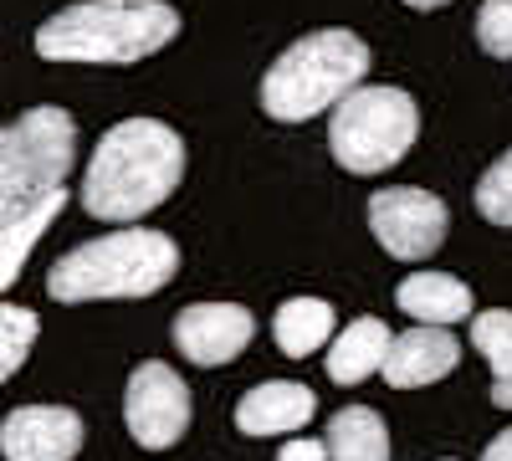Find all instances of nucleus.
I'll return each instance as SVG.
<instances>
[{
    "label": "nucleus",
    "mask_w": 512,
    "mask_h": 461,
    "mask_svg": "<svg viewBox=\"0 0 512 461\" xmlns=\"http://www.w3.org/2000/svg\"><path fill=\"white\" fill-rule=\"evenodd\" d=\"M180 180H185L180 134L159 118H123L98 139L88 159L82 205L98 221H139L175 195Z\"/></svg>",
    "instance_id": "obj_1"
},
{
    "label": "nucleus",
    "mask_w": 512,
    "mask_h": 461,
    "mask_svg": "<svg viewBox=\"0 0 512 461\" xmlns=\"http://www.w3.org/2000/svg\"><path fill=\"white\" fill-rule=\"evenodd\" d=\"M180 36V11L169 0H77L36 26V57L123 67L164 52Z\"/></svg>",
    "instance_id": "obj_2"
},
{
    "label": "nucleus",
    "mask_w": 512,
    "mask_h": 461,
    "mask_svg": "<svg viewBox=\"0 0 512 461\" xmlns=\"http://www.w3.org/2000/svg\"><path fill=\"white\" fill-rule=\"evenodd\" d=\"M180 272V246L164 231H108L98 241L72 246L47 272L57 303H98V298H149Z\"/></svg>",
    "instance_id": "obj_3"
},
{
    "label": "nucleus",
    "mask_w": 512,
    "mask_h": 461,
    "mask_svg": "<svg viewBox=\"0 0 512 461\" xmlns=\"http://www.w3.org/2000/svg\"><path fill=\"white\" fill-rule=\"evenodd\" d=\"M369 72V47L354 31H313L267 67L262 77V108L277 123H308L344 103Z\"/></svg>",
    "instance_id": "obj_4"
},
{
    "label": "nucleus",
    "mask_w": 512,
    "mask_h": 461,
    "mask_svg": "<svg viewBox=\"0 0 512 461\" xmlns=\"http://www.w3.org/2000/svg\"><path fill=\"white\" fill-rule=\"evenodd\" d=\"M72 149H77V123L52 103H41L21 113L11 129H0V226L21 216L26 205H36L47 190L67 185Z\"/></svg>",
    "instance_id": "obj_5"
},
{
    "label": "nucleus",
    "mask_w": 512,
    "mask_h": 461,
    "mask_svg": "<svg viewBox=\"0 0 512 461\" xmlns=\"http://www.w3.org/2000/svg\"><path fill=\"white\" fill-rule=\"evenodd\" d=\"M420 108L400 88H354L333 108L328 149L349 175H384L415 149Z\"/></svg>",
    "instance_id": "obj_6"
},
{
    "label": "nucleus",
    "mask_w": 512,
    "mask_h": 461,
    "mask_svg": "<svg viewBox=\"0 0 512 461\" xmlns=\"http://www.w3.org/2000/svg\"><path fill=\"white\" fill-rule=\"evenodd\" d=\"M446 200L420 190V185H395V190H374L369 200V231L374 241L400 262H425L431 251L446 241Z\"/></svg>",
    "instance_id": "obj_7"
},
{
    "label": "nucleus",
    "mask_w": 512,
    "mask_h": 461,
    "mask_svg": "<svg viewBox=\"0 0 512 461\" xmlns=\"http://www.w3.org/2000/svg\"><path fill=\"white\" fill-rule=\"evenodd\" d=\"M123 421H128V436H134L144 451H169L190 431V390H185V380L169 364L144 359L134 374H128Z\"/></svg>",
    "instance_id": "obj_8"
},
{
    "label": "nucleus",
    "mask_w": 512,
    "mask_h": 461,
    "mask_svg": "<svg viewBox=\"0 0 512 461\" xmlns=\"http://www.w3.org/2000/svg\"><path fill=\"white\" fill-rule=\"evenodd\" d=\"M169 333H175V344L190 364L216 369V364H231L256 339V318L241 303H195V308L175 313Z\"/></svg>",
    "instance_id": "obj_9"
},
{
    "label": "nucleus",
    "mask_w": 512,
    "mask_h": 461,
    "mask_svg": "<svg viewBox=\"0 0 512 461\" xmlns=\"http://www.w3.org/2000/svg\"><path fill=\"white\" fill-rule=\"evenodd\" d=\"M82 451V415L67 405H21L0 421L6 461H72Z\"/></svg>",
    "instance_id": "obj_10"
},
{
    "label": "nucleus",
    "mask_w": 512,
    "mask_h": 461,
    "mask_svg": "<svg viewBox=\"0 0 512 461\" xmlns=\"http://www.w3.org/2000/svg\"><path fill=\"white\" fill-rule=\"evenodd\" d=\"M461 364V344L456 333L431 328V323H415L410 333H395L390 354H384L379 374L390 380L395 390H420V385H436Z\"/></svg>",
    "instance_id": "obj_11"
},
{
    "label": "nucleus",
    "mask_w": 512,
    "mask_h": 461,
    "mask_svg": "<svg viewBox=\"0 0 512 461\" xmlns=\"http://www.w3.org/2000/svg\"><path fill=\"white\" fill-rule=\"evenodd\" d=\"M318 410V395L297 380H267L241 395L236 405V431L241 436H287V431H303Z\"/></svg>",
    "instance_id": "obj_12"
},
{
    "label": "nucleus",
    "mask_w": 512,
    "mask_h": 461,
    "mask_svg": "<svg viewBox=\"0 0 512 461\" xmlns=\"http://www.w3.org/2000/svg\"><path fill=\"white\" fill-rule=\"evenodd\" d=\"M395 303L415 323L451 328L461 318H472V287H466L461 277H446V272H415L395 287Z\"/></svg>",
    "instance_id": "obj_13"
},
{
    "label": "nucleus",
    "mask_w": 512,
    "mask_h": 461,
    "mask_svg": "<svg viewBox=\"0 0 512 461\" xmlns=\"http://www.w3.org/2000/svg\"><path fill=\"white\" fill-rule=\"evenodd\" d=\"M384 354H390V328L379 318H354L328 349V380L333 385H359L369 374H379Z\"/></svg>",
    "instance_id": "obj_14"
},
{
    "label": "nucleus",
    "mask_w": 512,
    "mask_h": 461,
    "mask_svg": "<svg viewBox=\"0 0 512 461\" xmlns=\"http://www.w3.org/2000/svg\"><path fill=\"white\" fill-rule=\"evenodd\" d=\"M333 328H338V313L323 298H287L272 318V339L287 359H308L333 339Z\"/></svg>",
    "instance_id": "obj_15"
},
{
    "label": "nucleus",
    "mask_w": 512,
    "mask_h": 461,
    "mask_svg": "<svg viewBox=\"0 0 512 461\" xmlns=\"http://www.w3.org/2000/svg\"><path fill=\"white\" fill-rule=\"evenodd\" d=\"M62 205H67V185L47 190L36 205H26L21 216H11L6 226H0V292H6V287L21 277V262L31 257V246L41 241V231H47V226L62 216Z\"/></svg>",
    "instance_id": "obj_16"
},
{
    "label": "nucleus",
    "mask_w": 512,
    "mask_h": 461,
    "mask_svg": "<svg viewBox=\"0 0 512 461\" xmlns=\"http://www.w3.org/2000/svg\"><path fill=\"white\" fill-rule=\"evenodd\" d=\"M328 461H390V431H384L379 410L369 405H344L328 421V441H323Z\"/></svg>",
    "instance_id": "obj_17"
},
{
    "label": "nucleus",
    "mask_w": 512,
    "mask_h": 461,
    "mask_svg": "<svg viewBox=\"0 0 512 461\" xmlns=\"http://www.w3.org/2000/svg\"><path fill=\"white\" fill-rule=\"evenodd\" d=\"M36 333H41V323H36L31 308L0 303V385H6L11 374L26 364V354H31V344H36Z\"/></svg>",
    "instance_id": "obj_18"
},
{
    "label": "nucleus",
    "mask_w": 512,
    "mask_h": 461,
    "mask_svg": "<svg viewBox=\"0 0 512 461\" xmlns=\"http://www.w3.org/2000/svg\"><path fill=\"white\" fill-rule=\"evenodd\" d=\"M472 344L477 354L492 364V374H507L512 369V313L507 308H487L472 318Z\"/></svg>",
    "instance_id": "obj_19"
},
{
    "label": "nucleus",
    "mask_w": 512,
    "mask_h": 461,
    "mask_svg": "<svg viewBox=\"0 0 512 461\" xmlns=\"http://www.w3.org/2000/svg\"><path fill=\"white\" fill-rule=\"evenodd\" d=\"M477 211L492 226H512V149L477 180Z\"/></svg>",
    "instance_id": "obj_20"
},
{
    "label": "nucleus",
    "mask_w": 512,
    "mask_h": 461,
    "mask_svg": "<svg viewBox=\"0 0 512 461\" xmlns=\"http://www.w3.org/2000/svg\"><path fill=\"white\" fill-rule=\"evenodd\" d=\"M477 41L487 57L512 62V0H482L477 11Z\"/></svg>",
    "instance_id": "obj_21"
},
{
    "label": "nucleus",
    "mask_w": 512,
    "mask_h": 461,
    "mask_svg": "<svg viewBox=\"0 0 512 461\" xmlns=\"http://www.w3.org/2000/svg\"><path fill=\"white\" fill-rule=\"evenodd\" d=\"M277 461H328V451H323V441H313V436H297V441H287V446L277 451Z\"/></svg>",
    "instance_id": "obj_22"
},
{
    "label": "nucleus",
    "mask_w": 512,
    "mask_h": 461,
    "mask_svg": "<svg viewBox=\"0 0 512 461\" xmlns=\"http://www.w3.org/2000/svg\"><path fill=\"white\" fill-rule=\"evenodd\" d=\"M482 461H512V431H502V436H492V446L482 451Z\"/></svg>",
    "instance_id": "obj_23"
},
{
    "label": "nucleus",
    "mask_w": 512,
    "mask_h": 461,
    "mask_svg": "<svg viewBox=\"0 0 512 461\" xmlns=\"http://www.w3.org/2000/svg\"><path fill=\"white\" fill-rule=\"evenodd\" d=\"M492 405L512 410V369H507V374H497V380H492Z\"/></svg>",
    "instance_id": "obj_24"
},
{
    "label": "nucleus",
    "mask_w": 512,
    "mask_h": 461,
    "mask_svg": "<svg viewBox=\"0 0 512 461\" xmlns=\"http://www.w3.org/2000/svg\"><path fill=\"white\" fill-rule=\"evenodd\" d=\"M410 11H441V6H451V0H405Z\"/></svg>",
    "instance_id": "obj_25"
}]
</instances>
